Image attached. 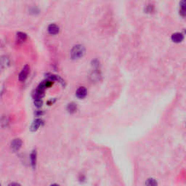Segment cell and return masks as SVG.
<instances>
[{"mask_svg": "<svg viewBox=\"0 0 186 186\" xmlns=\"http://www.w3.org/2000/svg\"><path fill=\"white\" fill-rule=\"evenodd\" d=\"M85 52L84 46L81 44H76L70 51V57L72 59H78L84 55Z\"/></svg>", "mask_w": 186, "mask_h": 186, "instance_id": "6da1fadb", "label": "cell"}, {"mask_svg": "<svg viewBox=\"0 0 186 186\" xmlns=\"http://www.w3.org/2000/svg\"><path fill=\"white\" fill-rule=\"evenodd\" d=\"M29 70L30 68L28 65H25V66L23 67V69H22L21 71H20V74H19L18 76V79L20 81H24L25 79H26L27 76H28V73H29Z\"/></svg>", "mask_w": 186, "mask_h": 186, "instance_id": "7a4b0ae2", "label": "cell"}, {"mask_svg": "<svg viewBox=\"0 0 186 186\" xmlns=\"http://www.w3.org/2000/svg\"><path fill=\"white\" fill-rule=\"evenodd\" d=\"M22 145V141L21 140L17 138V139H14L12 140V142H11V148L12 149L13 151H17L21 147Z\"/></svg>", "mask_w": 186, "mask_h": 186, "instance_id": "3957f363", "label": "cell"}, {"mask_svg": "<svg viewBox=\"0 0 186 186\" xmlns=\"http://www.w3.org/2000/svg\"><path fill=\"white\" fill-rule=\"evenodd\" d=\"M86 94H87V91H86V89L84 86H80V87H78L76 92V97L80 99L84 98L86 97Z\"/></svg>", "mask_w": 186, "mask_h": 186, "instance_id": "277c9868", "label": "cell"}, {"mask_svg": "<svg viewBox=\"0 0 186 186\" xmlns=\"http://www.w3.org/2000/svg\"><path fill=\"white\" fill-rule=\"evenodd\" d=\"M184 39V36L182 33H174L171 35V40L174 42L179 43L182 41Z\"/></svg>", "mask_w": 186, "mask_h": 186, "instance_id": "5b68a950", "label": "cell"}, {"mask_svg": "<svg viewBox=\"0 0 186 186\" xmlns=\"http://www.w3.org/2000/svg\"><path fill=\"white\" fill-rule=\"evenodd\" d=\"M48 32H49L50 34H57L59 32V27L57 26L56 24H50V25L48 26Z\"/></svg>", "mask_w": 186, "mask_h": 186, "instance_id": "8992f818", "label": "cell"}, {"mask_svg": "<svg viewBox=\"0 0 186 186\" xmlns=\"http://www.w3.org/2000/svg\"><path fill=\"white\" fill-rule=\"evenodd\" d=\"M27 39L26 33L23 32H17V41L18 43H22Z\"/></svg>", "mask_w": 186, "mask_h": 186, "instance_id": "52a82bcc", "label": "cell"}, {"mask_svg": "<svg viewBox=\"0 0 186 186\" xmlns=\"http://www.w3.org/2000/svg\"><path fill=\"white\" fill-rule=\"evenodd\" d=\"M41 119H36L32 124L31 126V131L34 132V131H36L39 128V126H41Z\"/></svg>", "mask_w": 186, "mask_h": 186, "instance_id": "ba28073f", "label": "cell"}, {"mask_svg": "<svg viewBox=\"0 0 186 186\" xmlns=\"http://www.w3.org/2000/svg\"><path fill=\"white\" fill-rule=\"evenodd\" d=\"M9 64V59L7 56H3L1 60V68L7 67Z\"/></svg>", "mask_w": 186, "mask_h": 186, "instance_id": "9c48e42d", "label": "cell"}, {"mask_svg": "<svg viewBox=\"0 0 186 186\" xmlns=\"http://www.w3.org/2000/svg\"><path fill=\"white\" fill-rule=\"evenodd\" d=\"M180 8H179V12L182 16H186V1H181L179 4Z\"/></svg>", "mask_w": 186, "mask_h": 186, "instance_id": "30bf717a", "label": "cell"}, {"mask_svg": "<svg viewBox=\"0 0 186 186\" xmlns=\"http://www.w3.org/2000/svg\"><path fill=\"white\" fill-rule=\"evenodd\" d=\"M145 185L146 186H158V182H157L156 179L153 178H149L147 179L146 182H145Z\"/></svg>", "mask_w": 186, "mask_h": 186, "instance_id": "8fae6325", "label": "cell"}, {"mask_svg": "<svg viewBox=\"0 0 186 186\" xmlns=\"http://www.w3.org/2000/svg\"><path fill=\"white\" fill-rule=\"evenodd\" d=\"M67 109H68V112H70V113H72L76 112V109H77V107H76V105L75 103H73V102H70V103H69L68 105Z\"/></svg>", "mask_w": 186, "mask_h": 186, "instance_id": "7c38bea8", "label": "cell"}, {"mask_svg": "<svg viewBox=\"0 0 186 186\" xmlns=\"http://www.w3.org/2000/svg\"><path fill=\"white\" fill-rule=\"evenodd\" d=\"M31 162L33 167H35L36 163V150H33L31 154Z\"/></svg>", "mask_w": 186, "mask_h": 186, "instance_id": "4fadbf2b", "label": "cell"}, {"mask_svg": "<svg viewBox=\"0 0 186 186\" xmlns=\"http://www.w3.org/2000/svg\"><path fill=\"white\" fill-rule=\"evenodd\" d=\"M34 104L36 107L39 108L42 105V100L41 98H36L34 99Z\"/></svg>", "mask_w": 186, "mask_h": 186, "instance_id": "5bb4252c", "label": "cell"}, {"mask_svg": "<svg viewBox=\"0 0 186 186\" xmlns=\"http://www.w3.org/2000/svg\"><path fill=\"white\" fill-rule=\"evenodd\" d=\"M8 186H20V185L18 183H16V182H12V183H10L9 185H8Z\"/></svg>", "mask_w": 186, "mask_h": 186, "instance_id": "9a60e30c", "label": "cell"}, {"mask_svg": "<svg viewBox=\"0 0 186 186\" xmlns=\"http://www.w3.org/2000/svg\"><path fill=\"white\" fill-rule=\"evenodd\" d=\"M50 186H59V185H57V184H52V185H51Z\"/></svg>", "mask_w": 186, "mask_h": 186, "instance_id": "2e32d148", "label": "cell"}]
</instances>
